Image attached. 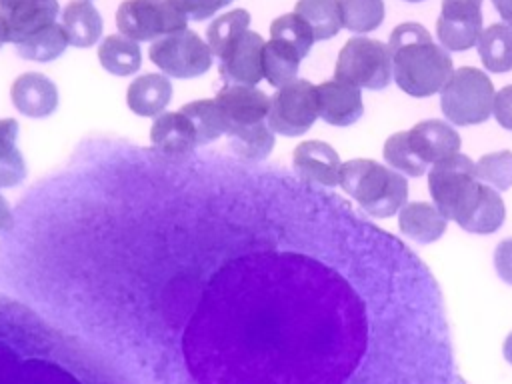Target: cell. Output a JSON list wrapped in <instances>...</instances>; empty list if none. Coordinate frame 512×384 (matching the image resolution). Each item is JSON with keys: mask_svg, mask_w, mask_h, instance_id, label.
I'll use <instances>...</instances> for the list:
<instances>
[{"mask_svg": "<svg viewBox=\"0 0 512 384\" xmlns=\"http://www.w3.org/2000/svg\"><path fill=\"white\" fill-rule=\"evenodd\" d=\"M146 160L152 172L140 154L76 176L56 230L26 256L86 324L176 344L196 384H460L438 304L366 296L252 222L250 172L234 192L232 172L220 188L216 174Z\"/></svg>", "mask_w": 512, "mask_h": 384, "instance_id": "obj_1", "label": "cell"}, {"mask_svg": "<svg viewBox=\"0 0 512 384\" xmlns=\"http://www.w3.org/2000/svg\"><path fill=\"white\" fill-rule=\"evenodd\" d=\"M388 50L394 82L410 96L426 98L440 92L454 72L448 50L438 46L418 22L398 24L390 34Z\"/></svg>", "mask_w": 512, "mask_h": 384, "instance_id": "obj_2", "label": "cell"}, {"mask_svg": "<svg viewBox=\"0 0 512 384\" xmlns=\"http://www.w3.org/2000/svg\"><path fill=\"white\" fill-rule=\"evenodd\" d=\"M340 186L364 212L374 218H390L408 200V180L370 158H354L340 168Z\"/></svg>", "mask_w": 512, "mask_h": 384, "instance_id": "obj_3", "label": "cell"}, {"mask_svg": "<svg viewBox=\"0 0 512 384\" xmlns=\"http://www.w3.org/2000/svg\"><path fill=\"white\" fill-rule=\"evenodd\" d=\"M428 190L432 204L442 216L460 226L478 200L480 180L476 178V164L462 152L440 158L428 172Z\"/></svg>", "mask_w": 512, "mask_h": 384, "instance_id": "obj_4", "label": "cell"}, {"mask_svg": "<svg viewBox=\"0 0 512 384\" xmlns=\"http://www.w3.org/2000/svg\"><path fill=\"white\" fill-rule=\"evenodd\" d=\"M494 86L486 72L474 66H462L452 72L440 90V108L448 122L456 126H474L486 122L494 108Z\"/></svg>", "mask_w": 512, "mask_h": 384, "instance_id": "obj_5", "label": "cell"}, {"mask_svg": "<svg viewBox=\"0 0 512 384\" xmlns=\"http://www.w3.org/2000/svg\"><path fill=\"white\" fill-rule=\"evenodd\" d=\"M334 80L368 90L386 88L392 80V58L388 46L374 38L352 36L338 54Z\"/></svg>", "mask_w": 512, "mask_h": 384, "instance_id": "obj_6", "label": "cell"}, {"mask_svg": "<svg viewBox=\"0 0 512 384\" xmlns=\"http://www.w3.org/2000/svg\"><path fill=\"white\" fill-rule=\"evenodd\" d=\"M120 34L136 42H154L188 28V18L170 0H124L116 10Z\"/></svg>", "mask_w": 512, "mask_h": 384, "instance_id": "obj_7", "label": "cell"}, {"mask_svg": "<svg viewBox=\"0 0 512 384\" xmlns=\"http://www.w3.org/2000/svg\"><path fill=\"white\" fill-rule=\"evenodd\" d=\"M148 56L166 76L196 78L210 70L212 52L194 30H178L150 44Z\"/></svg>", "mask_w": 512, "mask_h": 384, "instance_id": "obj_8", "label": "cell"}, {"mask_svg": "<svg viewBox=\"0 0 512 384\" xmlns=\"http://www.w3.org/2000/svg\"><path fill=\"white\" fill-rule=\"evenodd\" d=\"M318 118V90L310 80L296 78L270 96L268 126L274 134L300 136Z\"/></svg>", "mask_w": 512, "mask_h": 384, "instance_id": "obj_9", "label": "cell"}, {"mask_svg": "<svg viewBox=\"0 0 512 384\" xmlns=\"http://www.w3.org/2000/svg\"><path fill=\"white\" fill-rule=\"evenodd\" d=\"M482 34V0H442L436 20L440 46L452 52L472 48Z\"/></svg>", "mask_w": 512, "mask_h": 384, "instance_id": "obj_10", "label": "cell"}, {"mask_svg": "<svg viewBox=\"0 0 512 384\" xmlns=\"http://www.w3.org/2000/svg\"><path fill=\"white\" fill-rule=\"evenodd\" d=\"M58 0H0V40L20 44L56 22Z\"/></svg>", "mask_w": 512, "mask_h": 384, "instance_id": "obj_11", "label": "cell"}, {"mask_svg": "<svg viewBox=\"0 0 512 384\" xmlns=\"http://www.w3.org/2000/svg\"><path fill=\"white\" fill-rule=\"evenodd\" d=\"M224 118V136L232 130L260 124L268 118L270 96L256 86L226 84L214 96Z\"/></svg>", "mask_w": 512, "mask_h": 384, "instance_id": "obj_12", "label": "cell"}, {"mask_svg": "<svg viewBox=\"0 0 512 384\" xmlns=\"http://www.w3.org/2000/svg\"><path fill=\"white\" fill-rule=\"evenodd\" d=\"M264 38L250 28L218 58V72L226 84L256 86L262 80Z\"/></svg>", "mask_w": 512, "mask_h": 384, "instance_id": "obj_13", "label": "cell"}, {"mask_svg": "<svg viewBox=\"0 0 512 384\" xmlns=\"http://www.w3.org/2000/svg\"><path fill=\"white\" fill-rule=\"evenodd\" d=\"M292 168L300 180L334 188L340 186V156L322 140H306L292 152Z\"/></svg>", "mask_w": 512, "mask_h": 384, "instance_id": "obj_14", "label": "cell"}, {"mask_svg": "<svg viewBox=\"0 0 512 384\" xmlns=\"http://www.w3.org/2000/svg\"><path fill=\"white\" fill-rule=\"evenodd\" d=\"M318 90V116L332 126H350L354 124L362 112V92L360 88L340 82L326 80L316 86Z\"/></svg>", "mask_w": 512, "mask_h": 384, "instance_id": "obj_15", "label": "cell"}, {"mask_svg": "<svg viewBox=\"0 0 512 384\" xmlns=\"http://www.w3.org/2000/svg\"><path fill=\"white\" fill-rule=\"evenodd\" d=\"M10 98L16 110L24 116L44 118L58 106V88L40 72H24L12 82Z\"/></svg>", "mask_w": 512, "mask_h": 384, "instance_id": "obj_16", "label": "cell"}, {"mask_svg": "<svg viewBox=\"0 0 512 384\" xmlns=\"http://www.w3.org/2000/svg\"><path fill=\"white\" fill-rule=\"evenodd\" d=\"M152 148L170 158H182L196 150L198 138L192 122L180 112H162L150 128Z\"/></svg>", "mask_w": 512, "mask_h": 384, "instance_id": "obj_17", "label": "cell"}, {"mask_svg": "<svg viewBox=\"0 0 512 384\" xmlns=\"http://www.w3.org/2000/svg\"><path fill=\"white\" fill-rule=\"evenodd\" d=\"M408 140L414 152L424 160L428 166L438 162L444 156H450L460 150V134L444 120L430 118L422 120L408 130Z\"/></svg>", "mask_w": 512, "mask_h": 384, "instance_id": "obj_18", "label": "cell"}, {"mask_svg": "<svg viewBox=\"0 0 512 384\" xmlns=\"http://www.w3.org/2000/svg\"><path fill=\"white\" fill-rule=\"evenodd\" d=\"M172 100V82L166 74H142L130 82L126 104L138 116H160Z\"/></svg>", "mask_w": 512, "mask_h": 384, "instance_id": "obj_19", "label": "cell"}, {"mask_svg": "<svg viewBox=\"0 0 512 384\" xmlns=\"http://www.w3.org/2000/svg\"><path fill=\"white\" fill-rule=\"evenodd\" d=\"M446 224L448 220L430 202H406L398 214L400 232L418 244L436 242L444 234Z\"/></svg>", "mask_w": 512, "mask_h": 384, "instance_id": "obj_20", "label": "cell"}, {"mask_svg": "<svg viewBox=\"0 0 512 384\" xmlns=\"http://www.w3.org/2000/svg\"><path fill=\"white\" fill-rule=\"evenodd\" d=\"M62 26L76 48H88L102 36V18L90 0H70L62 10Z\"/></svg>", "mask_w": 512, "mask_h": 384, "instance_id": "obj_21", "label": "cell"}, {"mask_svg": "<svg viewBox=\"0 0 512 384\" xmlns=\"http://www.w3.org/2000/svg\"><path fill=\"white\" fill-rule=\"evenodd\" d=\"M102 68L114 76H130L142 66V52L136 40L124 34H108L98 46Z\"/></svg>", "mask_w": 512, "mask_h": 384, "instance_id": "obj_22", "label": "cell"}, {"mask_svg": "<svg viewBox=\"0 0 512 384\" xmlns=\"http://www.w3.org/2000/svg\"><path fill=\"white\" fill-rule=\"evenodd\" d=\"M302 56L280 40H268L262 50V78L274 86L280 88L298 76Z\"/></svg>", "mask_w": 512, "mask_h": 384, "instance_id": "obj_23", "label": "cell"}, {"mask_svg": "<svg viewBox=\"0 0 512 384\" xmlns=\"http://www.w3.org/2000/svg\"><path fill=\"white\" fill-rule=\"evenodd\" d=\"M476 48L486 70L496 74L512 70V28L504 22L482 30Z\"/></svg>", "mask_w": 512, "mask_h": 384, "instance_id": "obj_24", "label": "cell"}, {"mask_svg": "<svg viewBox=\"0 0 512 384\" xmlns=\"http://www.w3.org/2000/svg\"><path fill=\"white\" fill-rule=\"evenodd\" d=\"M226 138L232 154L244 162H262L274 148V132L266 120L254 126L232 130L226 134Z\"/></svg>", "mask_w": 512, "mask_h": 384, "instance_id": "obj_25", "label": "cell"}, {"mask_svg": "<svg viewBox=\"0 0 512 384\" xmlns=\"http://www.w3.org/2000/svg\"><path fill=\"white\" fill-rule=\"evenodd\" d=\"M504 218H506V206L502 196L488 184L480 182L478 200L470 210L468 218L460 224V228L472 234H492L504 224Z\"/></svg>", "mask_w": 512, "mask_h": 384, "instance_id": "obj_26", "label": "cell"}, {"mask_svg": "<svg viewBox=\"0 0 512 384\" xmlns=\"http://www.w3.org/2000/svg\"><path fill=\"white\" fill-rule=\"evenodd\" d=\"M18 122L14 118H0V188H10L26 178V162L16 148Z\"/></svg>", "mask_w": 512, "mask_h": 384, "instance_id": "obj_27", "label": "cell"}, {"mask_svg": "<svg viewBox=\"0 0 512 384\" xmlns=\"http://www.w3.org/2000/svg\"><path fill=\"white\" fill-rule=\"evenodd\" d=\"M68 36L64 32V26L58 22L48 24L46 28L38 30L24 42L16 44V54L22 56L24 60H34V62H50L62 56V52L68 46Z\"/></svg>", "mask_w": 512, "mask_h": 384, "instance_id": "obj_28", "label": "cell"}, {"mask_svg": "<svg viewBox=\"0 0 512 384\" xmlns=\"http://www.w3.org/2000/svg\"><path fill=\"white\" fill-rule=\"evenodd\" d=\"M250 28V14L244 8L230 10L214 18L206 30V44L212 56L222 58L226 50Z\"/></svg>", "mask_w": 512, "mask_h": 384, "instance_id": "obj_29", "label": "cell"}, {"mask_svg": "<svg viewBox=\"0 0 512 384\" xmlns=\"http://www.w3.org/2000/svg\"><path fill=\"white\" fill-rule=\"evenodd\" d=\"M294 12L310 24L316 40L334 38L342 28L338 0H298Z\"/></svg>", "mask_w": 512, "mask_h": 384, "instance_id": "obj_30", "label": "cell"}, {"mask_svg": "<svg viewBox=\"0 0 512 384\" xmlns=\"http://www.w3.org/2000/svg\"><path fill=\"white\" fill-rule=\"evenodd\" d=\"M180 112L192 122L198 138V146H206L224 136V118L214 98H202L188 102Z\"/></svg>", "mask_w": 512, "mask_h": 384, "instance_id": "obj_31", "label": "cell"}, {"mask_svg": "<svg viewBox=\"0 0 512 384\" xmlns=\"http://www.w3.org/2000/svg\"><path fill=\"white\" fill-rule=\"evenodd\" d=\"M342 26L356 34L376 30L384 20V0H338Z\"/></svg>", "mask_w": 512, "mask_h": 384, "instance_id": "obj_32", "label": "cell"}, {"mask_svg": "<svg viewBox=\"0 0 512 384\" xmlns=\"http://www.w3.org/2000/svg\"><path fill=\"white\" fill-rule=\"evenodd\" d=\"M270 38L286 42L302 58L308 56L312 44L316 42L310 24L300 14H296V12H288V14L278 16L276 20H272V24H270Z\"/></svg>", "mask_w": 512, "mask_h": 384, "instance_id": "obj_33", "label": "cell"}, {"mask_svg": "<svg viewBox=\"0 0 512 384\" xmlns=\"http://www.w3.org/2000/svg\"><path fill=\"white\" fill-rule=\"evenodd\" d=\"M382 156L396 172L406 174V176L418 178V176L426 174V170H428V164L424 160H420V156L414 152V148L408 140V130L388 136V140L384 142V148H382Z\"/></svg>", "mask_w": 512, "mask_h": 384, "instance_id": "obj_34", "label": "cell"}, {"mask_svg": "<svg viewBox=\"0 0 512 384\" xmlns=\"http://www.w3.org/2000/svg\"><path fill=\"white\" fill-rule=\"evenodd\" d=\"M476 178L494 190H508L512 186V152L498 150L484 154L476 164Z\"/></svg>", "mask_w": 512, "mask_h": 384, "instance_id": "obj_35", "label": "cell"}, {"mask_svg": "<svg viewBox=\"0 0 512 384\" xmlns=\"http://www.w3.org/2000/svg\"><path fill=\"white\" fill-rule=\"evenodd\" d=\"M188 20H206L232 0H170Z\"/></svg>", "mask_w": 512, "mask_h": 384, "instance_id": "obj_36", "label": "cell"}, {"mask_svg": "<svg viewBox=\"0 0 512 384\" xmlns=\"http://www.w3.org/2000/svg\"><path fill=\"white\" fill-rule=\"evenodd\" d=\"M492 114L496 116V122L502 128L512 130V84H508L496 92Z\"/></svg>", "mask_w": 512, "mask_h": 384, "instance_id": "obj_37", "label": "cell"}, {"mask_svg": "<svg viewBox=\"0 0 512 384\" xmlns=\"http://www.w3.org/2000/svg\"><path fill=\"white\" fill-rule=\"evenodd\" d=\"M494 268L498 276L512 286V238H504L494 250Z\"/></svg>", "mask_w": 512, "mask_h": 384, "instance_id": "obj_38", "label": "cell"}, {"mask_svg": "<svg viewBox=\"0 0 512 384\" xmlns=\"http://www.w3.org/2000/svg\"><path fill=\"white\" fill-rule=\"evenodd\" d=\"M14 226H16L14 212L8 204V200L0 194V232H12Z\"/></svg>", "mask_w": 512, "mask_h": 384, "instance_id": "obj_39", "label": "cell"}, {"mask_svg": "<svg viewBox=\"0 0 512 384\" xmlns=\"http://www.w3.org/2000/svg\"><path fill=\"white\" fill-rule=\"evenodd\" d=\"M492 4L498 10L504 24L512 28V0H492Z\"/></svg>", "mask_w": 512, "mask_h": 384, "instance_id": "obj_40", "label": "cell"}, {"mask_svg": "<svg viewBox=\"0 0 512 384\" xmlns=\"http://www.w3.org/2000/svg\"><path fill=\"white\" fill-rule=\"evenodd\" d=\"M502 354H504V358H506V362L508 364H512V332L506 336V340H504V346H502Z\"/></svg>", "mask_w": 512, "mask_h": 384, "instance_id": "obj_41", "label": "cell"}, {"mask_svg": "<svg viewBox=\"0 0 512 384\" xmlns=\"http://www.w3.org/2000/svg\"><path fill=\"white\" fill-rule=\"evenodd\" d=\"M404 2H422V0H404Z\"/></svg>", "mask_w": 512, "mask_h": 384, "instance_id": "obj_42", "label": "cell"}, {"mask_svg": "<svg viewBox=\"0 0 512 384\" xmlns=\"http://www.w3.org/2000/svg\"><path fill=\"white\" fill-rule=\"evenodd\" d=\"M2 44H4V42H2V40H0V46H2Z\"/></svg>", "mask_w": 512, "mask_h": 384, "instance_id": "obj_43", "label": "cell"}]
</instances>
